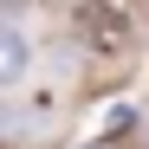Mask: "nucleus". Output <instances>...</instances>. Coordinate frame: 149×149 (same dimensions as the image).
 I'll return each mask as SVG.
<instances>
[{
    "label": "nucleus",
    "mask_w": 149,
    "mask_h": 149,
    "mask_svg": "<svg viewBox=\"0 0 149 149\" xmlns=\"http://www.w3.org/2000/svg\"><path fill=\"white\" fill-rule=\"evenodd\" d=\"M78 33L97 52H123V45H130V7H123V0H84L78 7Z\"/></svg>",
    "instance_id": "nucleus-1"
},
{
    "label": "nucleus",
    "mask_w": 149,
    "mask_h": 149,
    "mask_svg": "<svg viewBox=\"0 0 149 149\" xmlns=\"http://www.w3.org/2000/svg\"><path fill=\"white\" fill-rule=\"evenodd\" d=\"M26 71H33V45H26V33L0 19V91H7V84H19Z\"/></svg>",
    "instance_id": "nucleus-2"
},
{
    "label": "nucleus",
    "mask_w": 149,
    "mask_h": 149,
    "mask_svg": "<svg viewBox=\"0 0 149 149\" xmlns=\"http://www.w3.org/2000/svg\"><path fill=\"white\" fill-rule=\"evenodd\" d=\"M0 7H7V0H0Z\"/></svg>",
    "instance_id": "nucleus-3"
}]
</instances>
